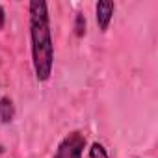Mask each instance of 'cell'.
I'll use <instances>...</instances> for the list:
<instances>
[{"label": "cell", "instance_id": "6da1fadb", "mask_svg": "<svg viewBox=\"0 0 158 158\" xmlns=\"http://www.w3.org/2000/svg\"><path fill=\"white\" fill-rule=\"evenodd\" d=\"M30 15V50L32 65L39 82H47L52 76L54 67V41L50 30L48 4L43 0H32L28 4Z\"/></svg>", "mask_w": 158, "mask_h": 158}, {"label": "cell", "instance_id": "7a4b0ae2", "mask_svg": "<svg viewBox=\"0 0 158 158\" xmlns=\"http://www.w3.org/2000/svg\"><path fill=\"white\" fill-rule=\"evenodd\" d=\"M86 136L80 130L69 132L60 143L52 158H82L84 149H86Z\"/></svg>", "mask_w": 158, "mask_h": 158}, {"label": "cell", "instance_id": "3957f363", "mask_svg": "<svg viewBox=\"0 0 158 158\" xmlns=\"http://www.w3.org/2000/svg\"><path fill=\"white\" fill-rule=\"evenodd\" d=\"M114 11H115V4L110 2V0H101V2L95 4V19H97V26L101 32H106L110 28Z\"/></svg>", "mask_w": 158, "mask_h": 158}, {"label": "cell", "instance_id": "277c9868", "mask_svg": "<svg viewBox=\"0 0 158 158\" xmlns=\"http://www.w3.org/2000/svg\"><path fill=\"white\" fill-rule=\"evenodd\" d=\"M15 119V104L10 97H0V123L10 125Z\"/></svg>", "mask_w": 158, "mask_h": 158}, {"label": "cell", "instance_id": "5b68a950", "mask_svg": "<svg viewBox=\"0 0 158 158\" xmlns=\"http://www.w3.org/2000/svg\"><path fill=\"white\" fill-rule=\"evenodd\" d=\"M88 158H110V154H108V151L102 143L93 141L88 149Z\"/></svg>", "mask_w": 158, "mask_h": 158}, {"label": "cell", "instance_id": "8992f818", "mask_svg": "<svg viewBox=\"0 0 158 158\" xmlns=\"http://www.w3.org/2000/svg\"><path fill=\"white\" fill-rule=\"evenodd\" d=\"M86 26H88V23H86V17L82 15V13H76V17H74V35L76 37H84L86 35Z\"/></svg>", "mask_w": 158, "mask_h": 158}, {"label": "cell", "instance_id": "52a82bcc", "mask_svg": "<svg viewBox=\"0 0 158 158\" xmlns=\"http://www.w3.org/2000/svg\"><path fill=\"white\" fill-rule=\"evenodd\" d=\"M6 26V11H4V6L0 4V30Z\"/></svg>", "mask_w": 158, "mask_h": 158}]
</instances>
